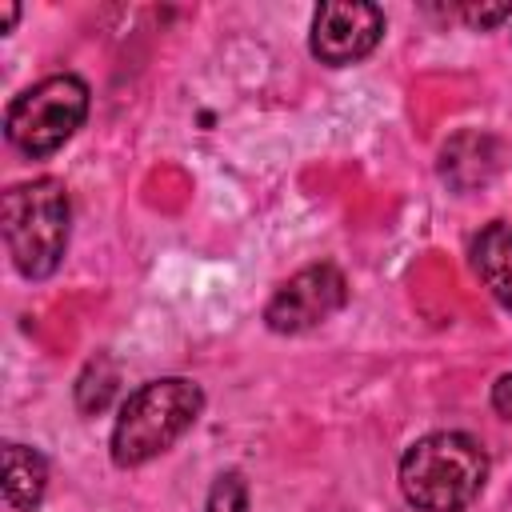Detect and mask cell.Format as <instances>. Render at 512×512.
<instances>
[{
  "mask_svg": "<svg viewBox=\"0 0 512 512\" xmlns=\"http://www.w3.org/2000/svg\"><path fill=\"white\" fill-rule=\"evenodd\" d=\"M488 480V452L468 432H428L400 456V492L416 512H464Z\"/></svg>",
  "mask_w": 512,
  "mask_h": 512,
  "instance_id": "1",
  "label": "cell"
},
{
  "mask_svg": "<svg viewBox=\"0 0 512 512\" xmlns=\"http://www.w3.org/2000/svg\"><path fill=\"white\" fill-rule=\"evenodd\" d=\"M204 412V392L188 376H160L140 384L112 424V460L120 468L148 464L152 456L168 452Z\"/></svg>",
  "mask_w": 512,
  "mask_h": 512,
  "instance_id": "2",
  "label": "cell"
},
{
  "mask_svg": "<svg viewBox=\"0 0 512 512\" xmlns=\"http://www.w3.org/2000/svg\"><path fill=\"white\" fill-rule=\"evenodd\" d=\"M4 244L24 280H44L56 272L68 248V192L56 176H40L4 192Z\"/></svg>",
  "mask_w": 512,
  "mask_h": 512,
  "instance_id": "3",
  "label": "cell"
},
{
  "mask_svg": "<svg viewBox=\"0 0 512 512\" xmlns=\"http://www.w3.org/2000/svg\"><path fill=\"white\" fill-rule=\"evenodd\" d=\"M88 116V84L72 72H56L24 88L4 112V136L24 156H52L64 148Z\"/></svg>",
  "mask_w": 512,
  "mask_h": 512,
  "instance_id": "4",
  "label": "cell"
},
{
  "mask_svg": "<svg viewBox=\"0 0 512 512\" xmlns=\"http://www.w3.org/2000/svg\"><path fill=\"white\" fill-rule=\"evenodd\" d=\"M344 300H348L344 272L336 264H308L272 292V300L264 304V324L280 336H296L336 316Z\"/></svg>",
  "mask_w": 512,
  "mask_h": 512,
  "instance_id": "5",
  "label": "cell"
},
{
  "mask_svg": "<svg viewBox=\"0 0 512 512\" xmlns=\"http://www.w3.org/2000/svg\"><path fill=\"white\" fill-rule=\"evenodd\" d=\"M384 36V12L376 4H360V0H344V4H320L312 16V36L308 48L320 64L328 68H344L364 60Z\"/></svg>",
  "mask_w": 512,
  "mask_h": 512,
  "instance_id": "6",
  "label": "cell"
},
{
  "mask_svg": "<svg viewBox=\"0 0 512 512\" xmlns=\"http://www.w3.org/2000/svg\"><path fill=\"white\" fill-rule=\"evenodd\" d=\"M472 268L492 300L512 312V224L496 220L472 240Z\"/></svg>",
  "mask_w": 512,
  "mask_h": 512,
  "instance_id": "7",
  "label": "cell"
},
{
  "mask_svg": "<svg viewBox=\"0 0 512 512\" xmlns=\"http://www.w3.org/2000/svg\"><path fill=\"white\" fill-rule=\"evenodd\" d=\"M496 164H500L496 160V144L488 136H480V132H460L440 152V172L460 192H468L476 184H488L492 172H496Z\"/></svg>",
  "mask_w": 512,
  "mask_h": 512,
  "instance_id": "8",
  "label": "cell"
},
{
  "mask_svg": "<svg viewBox=\"0 0 512 512\" xmlns=\"http://www.w3.org/2000/svg\"><path fill=\"white\" fill-rule=\"evenodd\" d=\"M48 488V460L28 448V444H8L4 448V500L16 512H28L44 500Z\"/></svg>",
  "mask_w": 512,
  "mask_h": 512,
  "instance_id": "9",
  "label": "cell"
},
{
  "mask_svg": "<svg viewBox=\"0 0 512 512\" xmlns=\"http://www.w3.org/2000/svg\"><path fill=\"white\" fill-rule=\"evenodd\" d=\"M204 512H248V480H244L236 468L220 472V476L212 480V488H208Z\"/></svg>",
  "mask_w": 512,
  "mask_h": 512,
  "instance_id": "10",
  "label": "cell"
},
{
  "mask_svg": "<svg viewBox=\"0 0 512 512\" xmlns=\"http://www.w3.org/2000/svg\"><path fill=\"white\" fill-rule=\"evenodd\" d=\"M460 16H464L472 28H496L500 20L512 16V4H464Z\"/></svg>",
  "mask_w": 512,
  "mask_h": 512,
  "instance_id": "11",
  "label": "cell"
},
{
  "mask_svg": "<svg viewBox=\"0 0 512 512\" xmlns=\"http://www.w3.org/2000/svg\"><path fill=\"white\" fill-rule=\"evenodd\" d=\"M492 408H496L500 420L512 424V372H504V376L492 384Z\"/></svg>",
  "mask_w": 512,
  "mask_h": 512,
  "instance_id": "12",
  "label": "cell"
},
{
  "mask_svg": "<svg viewBox=\"0 0 512 512\" xmlns=\"http://www.w3.org/2000/svg\"><path fill=\"white\" fill-rule=\"evenodd\" d=\"M16 16H20V8H16V4H4V24H0V32H8V28L16 24Z\"/></svg>",
  "mask_w": 512,
  "mask_h": 512,
  "instance_id": "13",
  "label": "cell"
}]
</instances>
